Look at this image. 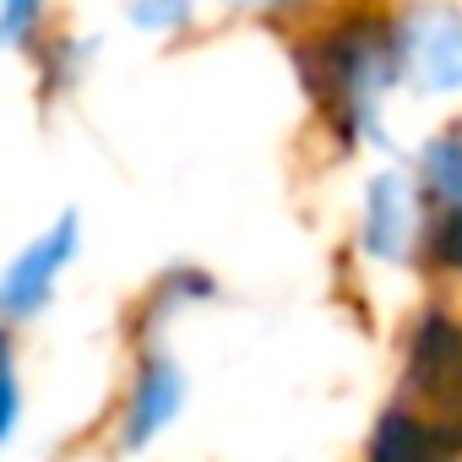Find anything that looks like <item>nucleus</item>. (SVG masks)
I'll use <instances>...</instances> for the list:
<instances>
[{
	"label": "nucleus",
	"instance_id": "nucleus-3",
	"mask_svg": "<svg viewBox=\"0 0 462 462\" xmlns=\"http://www.w3.org/2000/svg\"><path fill=\"white\" fill-rule=\"evenodd\" d=\"M408 386L435 397L440 413H451L462 424V327L451 316H424L413 332V354H408Z\"/></svg>",
	"mask_w": 462,
	"mask_h": 462
},
{
	"label": "nucleus",
	"instance_id": "nucleus-1",
	"mask_svg": "<svg viewBox=\"0 0 462 462\" xmlns=\"http://www.w3.org/2000/svg\"><path fill=\"white\" fill-rule=\"evenodd\" d=\"M402 66L413 71L419 88L430 93H457L462 88V12L451 6H419L397 28Z\"/></svg>",
	"mask_w": 462,
	"mask_h": 462
},
{
	"label": "nucleus",
	"instance_id": "nucleus-5",
	"mask_svg": "<svg viewBox=\"0 0 462 462\" xmlns=\"http://www.w3.org/2000/svg\"><path fill=\"white\" fill-rule=\"evenodd\" d=\"M457 446H462V430H430L408 408H392V413H381V424L370 435V462H440Z\"/></svg>",
	"mask_w": 462,
	"mask_h": 462
},
{
	"label": "nucleus",
	"instance_id": "nucleus-2",
	"mask_svg": "<svg viewBox=\"0 0 462 462\" xmlns=\"http://www.w3.org/2000/svg\"><path fill=\"white\" fill-rule=\"evenodd\" d=\"M77 256V212H60L50 235H39L6 273V294H0V305H6L12 321H28L39 305H50L55 294V278L71 267Z\"/></svg>",
	"mask_w": 462,
	"mask_h": 462
},
{
	"label": "nucleus",
	"instance_id": "nucleus-6",
	"mask_svg": "<svg viewBox=\"0 0 462 462\" xmlns=\"http://www.w3.org/2000/svg\"><path fill=\"white\" fill-rule=\"evenodd\" d=\"M408 228H413V201L402 174H375L370 201H365V245L381 262H397L408 251Z\"/></svg>",
	"mask_w": 462,
	"mask_h": 462
},
{
	"label": "nucleus",
	"instance_id": "nucleus-9",
	"mask_svg": "<svg viewBox=\"0 0 462 462\" xmlns=\"http://www.w3.org/2000/svg\"><path fill=\"white\" fill-rule=\"evenodd\" d=\"M435 262L462 273V201H457V207L440 217V228H435Z\"/></svg>",
	"mask_w": 462,
	"mask_h": 462
},
{
	"label": "nucleus",
	"instance_id": "nucleus-8",
	"mask_svg": "<svg viewBox=\"0 0 462 462\" xmlns=\"http://www.w3.org/2000/svg\"><path fill=\"white\" fill-rule=\"evenodd\" d=\"M185 17H190V0H131V23L147 28V33L180 28Z\"/></svg>",
	"mask_w": 462,
	"mask_h": 462
},
{
	"label": "nucleus",
	"instance_id": "nucleus-7",
	"mask_svg": "<svg viewBox=\"0 0 462 462\" xmlns=\"http://www.w3.org/2000/svg\"><path fill=\"white\" fill-rule=\"evenodd\" d=\"M424 180H430L435 196L462 201V136H457V131L424 142Z\"/></svg>",
	"mask_w": 462,
	"mask_h": 462
},
{
	"label": "nucleus",
	"instance_id": "nucleus-4",
	"mask_svg": "<svg viewBox=\"0 0 462 462\" xmlns=\"http://www.w3.org/2000/svg\"><path fill=\"white\" fill-rule=\"evenodd\" d=\"M185 408V375L169 365V359H147L136 386H131V402H125V430H120V446L125 451H142L163 424H174V413Z\"/></svg>",
	"mask_w": 462,
	"mask_h": 462
},
{
	"label": "nucleus",
	"instance_id": "nucleus-11",
	"mask_svg": "<svg viewBox=\"0 0 462 462\" xmlns=\"http://www.w3.org/2000/svg\"><path fill=\"white\" fill-rule=\"evenodd\" d=\"M267 6H278V0H267Z\"/></svg>",
	"mask_w": 462,
	"mask_h": 462
},
{
	"label": "nucleus",
	"instance_id": "nucleus-10",
	"mask_svg": "<svg viewBox=\"0 0 462 462\" xmlns=\"http://www.w3.org/2000/svg\"><path fill=\"white\" fill-rule=\"evenodd\" d=\"M39 12H44V0H6V6H0V28H6V39L23 44V33L33 28Z\"/></svg>",
	"mask_w": 462,
	"mask_h": 462
}]
</instances>
